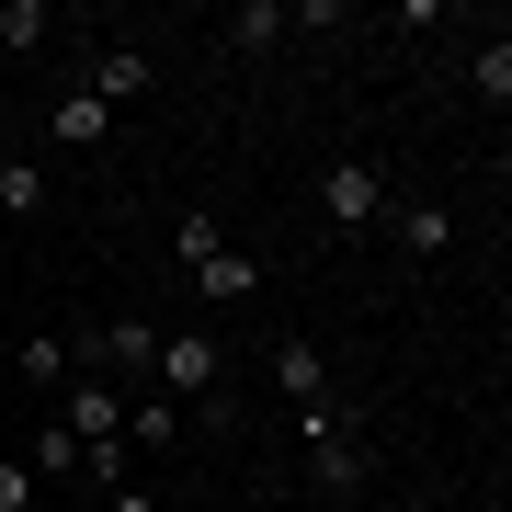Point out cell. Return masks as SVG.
I'll return each instance as SVG.
<instances>
[{
    "mask_svg": "<svg viewBox=\"0 0 512 512\" xmlns=\"http://www.w3.org/2000/svg\"><path fill=\"white\" fill-rule=\"evenodd\" d=\"M376 217H387V171L376 160H330L319 171V228L353 239V228H376Z\"/></svg>",
    "mask_w": 512,
    "mask_h": 512,
    "instance_id": "cell-1",
    "label": "cell"
},
{
    "mask_svg": "<svg viewBox=\"0 0 512 512\" xmlns=\"http://www.w3.org/2000/svg\"><path fill=\"white\" fill-rule=\"evenodd\" d=\"M148 80H160V57H148V46H92V57H80V92H92L114 126H126V103H148Z\"/></svg>",
    "mask_w": 512,
    "mask_h": 512,
    "instance_id": "cell-2",
    "label": "cell"
},
{
    "mask_svg": "<svg viewBox=\"0 0 512 512\" xmlns=\"http://www.w3.org/2000/svg\"><path fill=\"white\" fill-rule=\"evenodd\" d=\"M148 376H160V399H217V330H160Z\"/></svg>",
    "mask_w": 512,
    "mask_h": 512,
    "instance_id": "cell-3",
    "label": "cell"
},
{
    "mask_svg": "<svg viewBox=\"0 0 512 512\" xmlns=\"http://www.w3.org/2000/svg\"><path fill=\"white\" fill-rule=\"evenodd\" d=\"M57 421H69L80 444H126V387L114 376H69L57 387Z\"/></svg>",
    "mask_w": 512,
    "mask_h": 512,
    "instance_id": "cell-4",
    "label": "cell"
},
{
    "mask_svg": "<svg viewBox=\"0 0 512 512\" xmlns=\"http://www.w3.org/2000/svg\"><path fill=\"white\" fill-rule=\"evenodd\" d=\"M194 296H205V308H251V296H262V262H251V251H228V239H217V251L194 262Z\"/></svg>",
    "mask_w": 512,
    "mask_h": 512,
    "instance_id": "cell-5",
    "label": "cell"
},
{
    "mask_svg": "<svg viewBox=\"0 0 512 512\" xmlns=\"http://www.w3.org/2000/svg\"><path fill=\"white\" fill-rule=\"evenodd\" d=\"M46 137H57V148H80V160H92V148H114V114H103L92 92H57V103H46Z\"/></svg>",
    "mask_w": 512,
    "mask_h": 512,
    "instance_id": "cell-6",
    "label": "cell"
},
{
    "mask_svg": "<svg viewBox=\"0 0 512 512\" xmlns=\"http://www.w3.org/2000/svg\"><path fill=\"white\" fill-rule=\"evenodd\" d=\"M274 387H285L296 410H308V399H330V353L308 342V330H285V342H274Z\"/></svg>",
    "mask_w": 512,
    "mask_h": 512,
    "instance_id": "cell-7",
    "label": "cell"
},
{
    "mask_svg": "<svg viewBox=\"0 0 512 512\" xmlns=\"http://www.w3.org/2000/svg\"><path fill=\"white\" fill-rule=\"evenodd\" d=\"M217 46H228V57H274V46H285V0H239V12L217 23Z\"/></svg>",
    "mask_w": 512,
    "mask_h": 512,
    "instance_id": "cell-8",
    "label": "cell"
},
{
    "mask_svg": "<svg viewBox=\"0 0 512 512\" xmlns=\"http://www.w3.org/2000/svg\"><path fill=\"white\" fill-rule=\"evenodd\" d=\"M126 444H183V399H160V387H126Z\"/></svg>",
    "mask_w": 512,
    "mask_h": 512,
    "instance_id": "cell-9",
    "label": "cell"
},
{
    "mask_svg": "<svg viewBox=\"0 0 512 512\" xmlns=\"http://www.w3.org/2000/svg\"><path fill=\"white\" fill-rule=\"evenodd\" d=\"M46 35H57L46 0H0V69H12V57H46Z\"/></svg>",
    "mask_w": 512,
    "mask_h": 512,
    "instance_id": "cell-10",
    "label": "cell"
},
{
    "mask_svg": "<svg viewBox=\"0 0 512 512\" xmlns=\"http://www.w3.org/2000/svg\"><path fill=\"white\" fill-rule=\"evenodd\" d=\"M387 217H399V251L410 262H444V251H456V217H444V205H387Z\"/></svg>",
    "mask_w": 512,
    "mask_h": 512,
    "instance_id": "cell-11",
    "label": "cell"
},
{
    "mask_svg": "<svg viewBox=\"0 0 512 512\" xmlns=\"http://www.w3.org/2000/svg\"><path fill=\"white\" fill-rule=\"evenodd\" d=\"M0 217H12V228L46 217V160H0Z\"/></svg>",
    "mask_w": 512,
    "mask_h": 512,
    "instance_id": "cell-12",
    "label": "cell"
},
{
    "mask_svg": "<svg viewBox=\"0 0 512 512\" xmlns=\"http://www.w3.org/2000/svg\"><path fill=\"white\" fill-rule=\"evenodd\" d=\"M12 376L23 387H69V342H57V330H23V342H12Z\"/></svg>",
    "mask_w": 512,
    "mask_h": 512,
    "instance_id": "cell-13",
    "label": "cell"
},
{
    "mask_svg": "<svg viewBox=\"0 0 512 512\" xmlns=\"http://www.w3.org/2000/svg\"><path fill=\"white\" fill-rule=\"evenodd\" d=\"M467 80H478V103H490V114L512 103V35H501V23H490V46L467 57Z\"/></svg>",
    "mask_w": 512,
    "mask_h": 512,
    "instance_id": "cell-14",
    "label": "cell"
},
{
    "mask_svg": "<svg viewBox=\"0 0 512 512\" xmlns=\"http://www.w3.org/2000/svg\"><path fill=\"white\" fill-rule=\"evenodd\" d=\"M35 478H80V433L69 421H35V456H23Z\"/></svg>",
    "mask_w": 512,
    "mask_h": 512,
    "instance_id": "cell-15",
    "label": "cell"
},
{
    "mask_svg": "<svg viewBox=\"0 0 512 512\" xmlns=\"http://www.w3.org/2000/svg\"><path fill=\"white\" fill-rule=\"evenodd\" d=\"M205 251H217V217H171V262H183V274H194Z\"/></svg>",
    "mask_w": 512,
    "mask_h": 512,
    "instance_id": "cell-16",
    "label": "cell"
},
{
    "mask_svg": "<svg viewBox=\"0 0 512 512\" xmlns=\"http://www.w3.org/2000/svg\"><path fill=\"white\" fill-rule=\"evenodd\" d=\"M0 512H35V467L23 456H0Z\"/></svg>",
    "mask_w": 512,
    "mask_h": 512,
    "instance_id": "cell-17",
    "label": "cell"
},
{
    "mask_svg": "<svg viewBox=\"0 0 512 512\" xmlns=\"http://www.w3.org/2000/svg\"><path fill=\"white\" fill-rule=\"evenodd\" d=\"M103 512H160V490H103Z\"/></svg>",
    "mask_w": 512,
    "mask_h": 512,
    "instance_id": "cell-18",
    "label": "cell"
},
{
    "mask_svg": "<svg viewBox=\"0 0 512 512\" xmlns=\"http://www.w3.org/2000/svg\"><path fill=\"white\" fill-rule=\"evenodd\" d=\"M0 376H12V342H0Z\"/></svg>",
    "mask_w": 512,
    "mask_h": 512,
    "instance_id": "cell-19",
    "label": "cell"
},
{
    "mask_svg": "<svg viewBox=\"0 0 512 512\" xmlns=\"http://www.w3.org/2000/svg\"><path fill=\"white\" fill-rule=\"evenodd\" d=\"M0 103H12V69H0Z\"/></svg>",
    "mask_w": 512,
    "mask_h": 512,
    "instance_id": "cell-20",
    "label": "cell"
}]
</instances>
